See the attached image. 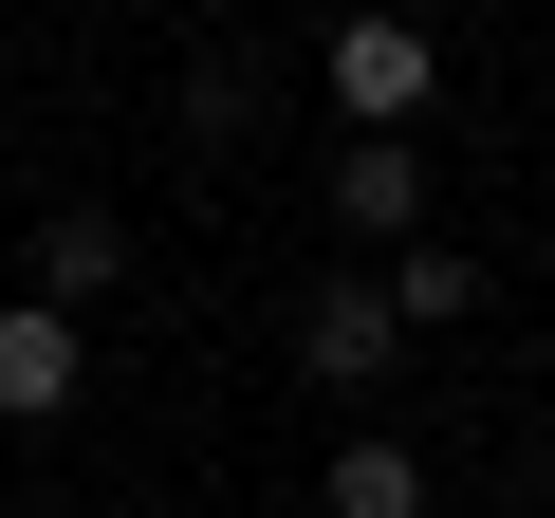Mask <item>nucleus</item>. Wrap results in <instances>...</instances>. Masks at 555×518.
Wrapping results in <instances>:
<instances>
[{
	"mask_svg": "<svg viewBox=\"0 0 555 518\" xmlns=\"http://www.w3.org/2000/svg\"><path fill=\"white\" fill-rule=\"evenodd\" d=\"M315 93H334L352 130H426V112H444V38L389 20V0H352V20L315 38Z\"/></svg>",
	"mask_w": 555,
	"mask_h": 518,
	"instance_id": "obj_1",
	"label": "nucleus"
},
{
	"mask_svg": "<svg viewBox=\"0 0 555 518\" xmlns=\"http://www.w3.org/2000/svg\"><path fill=\"white\" fill-rule=\"evenodd\" d=\"M315 204H334V241H389V259H408V241H426V130H352Z\"/></svg>",
	"mask_w": 555,
	"mask_h": 518,
	"instance_id": "obj_2",
	"label": "nucleus"
},
{
	"mask_svg": "<svg viewBox=\"0 0 555 518\" xmlns=\"http://www.w3.org/2000/svg\"><path fill=\"white\" fill-rule=\"evenodd\" d=\"M389 352H408L389 279H315L297 297V389H389Z\"/></svg>",
	"mask_w": 555,
	"mask_h": 518,
	"instance_id": "obj_3",
	"label": "nucleus"
},
{
	"mask_svg": "<svg viewBox=\"0 0 555 518\" xmlns=\"http://www.w3.org/2000/svg\"><path fill=\"white\" fill-rule=\"evenodd\" d=\"M75 389H93V334L56 297H0V426H56Z\"/></svg>",
	"mask_w": 555,
	"mask_h": 518,
	"instance_id": "obj_4",
	"label": "nucleus"
},
{
	"mask_svg": "<svg viewBox=\"0 0 555 518\" xmlns=\"http://www.w3.org/2000/svg\"><path fill=\"white\" fill-rule=\"evenodd\" d=\"M315 518H426V444H389V426H352V444L315 463Z\"/></svg>",
	"mask_w": 555,
	"mask_h": 518,
	"instance_id": "obj_5",
	"label": "nucleus"
},
{
	"mask_svg": "<svg viewBox=\"0 0 555 518\" xmlns=\"http://www.w3.org/2000/svg\"><path fill=\"white\" fill-rule=\"evenodd\" d=\"M112 279H130V222H112V204H56V222H38V297H56V315H93Z\"/></svg>",
	"mask_w": 555,
	"mask_h": 518,
	"instance_id": "obj_6",
	"label": "nucleus"
},
{
	"mask_svg": "<svg viewBox=\"0 0 555 518\" xmlns=\"http://www.w3.org/2000/svg\"><path fill=\"white\" fill-rule=\"evenodd\" d=\"M389 315H408V334H463V315H481V259H463V241H408V259H389Z\"/></svg>",
	"mask_w": 555,
	"mask_h": 518,
	"instance_id": "obj_7",
	"label": "nucleus"
}]
</instances>
